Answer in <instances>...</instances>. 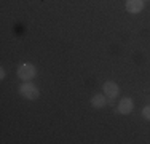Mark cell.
Segmentation results:
<instances>
[{"label": "cell", "instance_id": "3957f363", "mask_svg": "<svg viewBox=\"0 0 150 144\" xmlns=\"http://www.w3.org/2000/svg\"><path fill=\"white\" fill-rule=\"evenodd\" d=\"M144 8V0H128L126 2V10L129 13H139Z\"/></svg>", "mask_w": 150, "mask_h": 144}, {"label": "cell", "instance_id": "277c9868", "mask_svg": "<svg viewBox=\"0 0 150 144\" xmlns=\"http://www.w3.org/2000/svg\"><path fill=\"white\" fill-rule=\"evenodd\" d=\"M118 85L115 83V82H105L104 83V93L109 98H115L117 95H118Z\"/></svg>", "mask_w": 150, "mask_h": 144}, {"label": "cell", "instance_id": "6da1fadb", "mask_svg": "<svg viewBox=\"0 0 150 144\" xmlns=\"http://www.w3.org/2000/svg\"><path fill=\"white\" fill-rule=\"evenodd\" d=\"M19 93L24 96V98H27V99H37L38 95H40L38 88L35 85H32V83H24L19 88Z\"/></svg>", "mask_w": 150, "mask_h": 144}, {"label": "cell", "instance_id": "5b68a950", "mask_svg": "<svg viewBox=\"0 0 150 144\" xmlns=\"http://www.w3.org/2000/svg\"><path fill=\"white\" fill-rule=\"evenodd\" d=\"M118 110L121 114H129L133 110V101L129 98H125L120 101V106H118Z\"/></svg>", "mask_w": 150, "mask_h": 144}, {"label": "cell", "instance_id": "52a82bcc", "mask_svg": "<svg viewBox=\"0 0 150 144\" xmlns=\"http://www.w3.org/2000/svg\"><path fill=\"white\" fill-rule=\"evenodd\" d=\"M144 117H145V118H149V120H150V106L144 107Z\"/></svg>", "mask_w": 150, "mask_h": 144}, {"label": "cell", "instance_id": "ba28073f", "mask_svg": "<svg viewBox=\"0 0 150 144\" xmlns=\"http://www.w3.org/2000/svg\"><path fill=\"white\" fill-rule=\"evenodd\" d=\"M0 78H5V69H0Z\"/></svg>", "mask_w": 150, "mask_h": 144}, {"label": "cell", "instance_id": "8992f818", "mask_svg": "<svg viewBox=\"0 0 150 144\" xmlns=\"http://www.w3.org/2000/svg\"><path fill=\"white\" fill-rule=\"evenodd\" d=\"M91 104H93V107H96V109H98V107H104L105 106V98L102 95H96L94 98L91 99Z\"/></svg>", "mask_w": 150, "mask_h": 144}, {"label": "cell", "instance_id": "7a4b0ae2", "mask_svg": "<svg viewBox=\"0 0 150 144\" xmlns=\"http://www.w3.org/2000/svg\"><path fill=\"white\" fill-rule=\"evenodd\" d=\"M35 67L32 66V64H23V66L18 69V75H19V78H23V80H30L32 77L35 75Z\"/></svg>", "mask_w": 150, "mask_h": 144}]
</instances>
